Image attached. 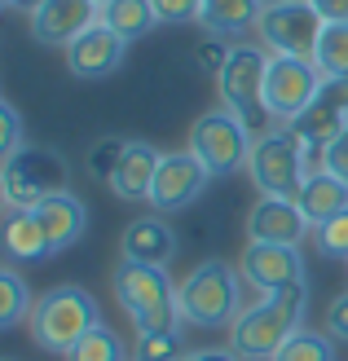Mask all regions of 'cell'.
<instances>
[{"label": "cell", "instance_id": "1", "mask_svg": "<svg viewBox=\"0 0 348 361\" xmlns=\"http://www.w3.org/2000/svg\"><path fill=\"white\" fill-rule=\"evenodd\" d=\"M304 317H308V278L282 286V291L256 295L247 309L234 317L229 348L243 361H273L291 335L304 331Z\"/></svg>", "mask_w": 348, "mask_h": 361}, {"label": "cell", "instance_id": "2", "mask_svg": "<svg viewBox=\"0 0 348 361\" xmlns=\"http://www.w3.org/2000/svg\"><path fill=\"white\" fill-rule=\"evenodd\" d=\"M260 295L251 291L238 274V264L221 260V256H208L198 260L176 286V300H181V326H198V331H216V326H234V317L247 309V304Z\"/></svg>", "mask_w": 348, "mask_h": 361}, {"label": "cell", "instance_id": "3", "mask_svg": "<svg viewBox=\"0 0 348 361\" xmlns=\"http://www.w3.org/2000/svg\"><path fill=\"white\" fill-rule=\"evenodd\" d=\"M176 286H181V282H172L168 269H159V264H137V260H124V256H119L115 269H111L115 304L124 309V317L137 326V335L181 326Z\"/></svg>", "mask_w": 348, "mask_h": 361}, {"label": "cell", "instance_id": "4", "mask_svg": "<svg viewBox=\"0 0 348 361\" xmlns=\"http://www.w3.org/2000/svg\"><path fill=\"white\" fill-rule=\"evenodd\" d=\"M93 326H102V309L76 282L49 286V291L35 300V313L27 317V331L35 339V348H44L53 357H66Z\"/></svg>", "mask_w": 348, "mask_h": 361}, {"label": "cell", "instance_id": "5", "mask_svg": "<svg viewBox=\"0 0 348 361\" xmlns=\"http://www.w3.org/2000/svg\"><path fill=\"white\" fill-rule=\"evenodd\" d=\"M62 190H71V164L62 150L27 141L23 150L0 159V203L9 212H27Z\"/></svg>", "mask_w": 348, "mask_h": 361}, {"label": "cell", "instance_id": "6", "mask_svg": "<svg viewBox=\"0 0 348 361\" xmlns=\"http://www.w3.org/2000/svg\"><path fill=\"white\" fill-rule=\"evenodd\" d=\"M269 58L273 53L265 44H234L225 71L216 75V93H221V106L234 111L238 119L251 128V137H260L269 128H278L269 115L265 102V75H269Z\"/></svg>", "mask_w": 348, "mask_h": 361}, {"label": "cell", "instance_id": "7", "mask_svg": "<svg viewBox=\"0 0 348 361\" xmlns=\"http://www.w3.org/2000/svg\"><path fill=\"white\" fill-rule=\"evenodd\" d=\"M251 146H256L251 128L234 111H225V106L203 111V115L190 123V137H186V150L212 172V180L243 172L251 164Z\"/></svg>", "mask_w": 348, "mask_h": 361}, {"label": "cell", "instance_id": "8", "mask_svg": "<svg viewBox=\"0 0 348 361\" xmlns=\"http://www.w3.org/2000/svg\"><path fill=\"white\" fill-rule=\"evenodd\" d=\"M308 172H313V168H308V154H304V146L296 141V133H291L287 123H278V128H269V133L256 137L251 164H247V176H251L256 194L296 198Z\"/></svg>", "mask_w": 348, "mask_h": 361}, {"label": "cell", "instance_id": "9", "mask_svg": "<svg viewBox=\"0 0 348 361\" xmlns=\"http://www.w3.org/2000/svg\"><path fill=\"white\" fill-rule=\"evenodd\" d=\"M322 13L308 0H282L269 5L256 18V40H260L273 58H313L322 40Z\"/></svg>", "mask_w": 348, "mask_h": 361}, {"label": "cell", "instance_id": "10", "mask_svg": "<svg viewBox=\"0 0 348 361\" xmlns=\"http://www.w3.org/2000/svg\"><path fill=\"white\" fill-rule=\"evenodd\" d=\"M322 88V71L313 58H269V75H265V102L273 123H291L318 102Z\"/></svg>", "mask_w": 348, "mask_h": 361}, {"label": "cell", "instance_id": "11", "mask_svg": "<svg viewBox=\"0 0 348 361\" xmlns=\"http://www.w3.org/2000/svg\"><path fill=\"white\" fill-rule=\"evenodd\" d=\"M208 185H212V172L198 164L190 150H168L163 164H159L155 185H150V207L159 216H176V212L194 207L198 198L208 194Z\"/></svg>", "mask_w": 348, "mask_h": 361}, {"label": "cell", "instance_id": "12", "mask_svg": "<svg viewBox=\"0 0 348 361\" xmlns=\"http://www.w3.org/2000/svg\"><path fill=\"white\" fill-rule=\"evenodd\" d=\"M124 53H128V40H124V35H115L97 18L93 27L80 31L76 40L66 44V71L76 80H84V84H102V80H111L115 71L124 66Z\"/></svg>", "mask_w": 348, "mask_h": 361}, {"label": "cell", "instance_id": "13", "mask_svg": "<svg viewBox=\"0 0 348 361\" xmlns=\"http://www.w3.org/2000/svg\"><path fill=\"white\" fill-rule=\"evenodd\" d=\"M238 274L251 291H282L291 282H304V251L300 247H278V243H247L243 260H238Z\"/></svg>", "mask_w": 348, "mask_h": 361}, {"label": "cell", "instance_id": "14", "mask_svg": "<svg viewBox=\"0 0 348 361\" xmlns=\"http://www.w3.org/2000/svg\"><path fill=\"white\" fill-rule=\"evenodd\" d=\"M243 225H247V243H278V247H300L313 233L296 198H269V194L251 203Z\"/></svg>", "mask_w": 348, "mask_h": 361}, {"label": "cell", "instance_id": "15", "mask_svg": "<svg viewBox=\"0 0 348 361\" xmlns=\"http://www.w3.org/2000/svg\"><path fill=\"white\" fill-rule=\"evenodd\" d=\"M97 18H102V9L93 0H44V5L31 13V35H35V44L66 49L80 31L93 27Z\"/></svg>", "mask_w": 348, "mask_h": 361}, {"label": "cell", "instance_id": "16", "mask_svg": "<svg viewBox=\"0 0 348 361\" xmlns=\"http://www.w3.org/2000/svg\"><path fill=\"white\" fill-rule=\"evenodd\" d=\"M27 212L40 221V229H44L53 256L71 251V247L84 238V229H88V203H84L76 190H62V194H53V198H44V203L27 207Z\"/></svg>", "mask_w": 348, "mask_h": 361}, {"label": "cell", "instance_id": "17", "mask_svg": "<svg viewBox=\"0 0 348 361\" xmlns=\"http://www.w3.org/2000/svg\"><path fill=\"white\" fill-rule=\"evenodd\" d=\"M176 229L168 225V216H137V221H128L124 233H119V256L124 260H137V264H159V269H168V260L176 256Z\"/></svg>", "mask_w": 348, "mask_h": 361}, {"label": "cell", "instance_id": "18", "mask_svg": "<svg viewBox=\"0 0 348 361\" xmlns=\"http://www.w3.org/2000/svg\"><path fill=\"white\" fill-rule=\"evenodd\" d=\"M159 164H163V150H155L141 137H128V150H124L119 172L111 180L115 198H124V203H150V185L159 176Z\"/></svg>", "mask_w": 348, "mask_h": 361}, {"label": "cell", "instance_id": "19", "mask_svg": "<svg viewBox=\"0 0 348 361\" xmlns=\"http://www.w3.org/2000/svg\"><path fill=\"white\" fill-rule=\"evenodd\" d=\"M291 133H296V141L304 146V154H308V168H322V150L331 146V141L348 128V119L340 115V111H331V106H322V102H313L304 115H296L287 123Z\"/></svg>", "mask_w": 348, "mask_h": 361}, {"label": "cell", "instance_id": "20", "mask_svg": "<svg viewBox=\"0 0 348 361\" xmlns=\"http://www.w3.org/2000/svg\"><path fill=\"white\" fill-rule=\"evenodd\" d=\"M296 203H300V212L308 216V225L318 229L322 221H331V216L348 212V185H344L340 176H331L326 168H313V172L304 176Z\"/></svg>", "mask_w": 348, "mask_h": 361}, {"label": "cell", "instance_id": "21", "mask_svg": "<svg viewBox=\"0 0 348 361\" xmlns=\"http://www.w3.org/2000/svg\"><path fill=\"white\" fill-rule=\"evenodd\" d=\"M5 256L13 264H40V260H53L49 251V238L40 221H35L31 212H9L5 216Z\"/></svg>", "mask_w": 348, "mask_h": 361}, {"label": "cell", "instance_id": "22", "mask_svg": "<svg viewBox=\"0 0 348 361\" xmlns=\"http://www.w3.org/2000/svg\"><path fill=\"white\" fill-rule=\"evenodd\" d=\"M260 18V0H203V31L221 35V40H238V35L256 31Z\"/></svg>", "mask_w": 348, "mask_h": 361}, {"label": "cell", "instance_id": "23", "mask_svg": "<svg viewBox=\"0 0 348 361\" xmlns=\"http://www.w3.org/2000/svg\"><path fill=\"white\" fill-rule=\"evenodd\" d=\"M102 23L111 27L115 35H124L128 44H137L141 35H150L159 27V13H155L150 0H115V5L102 9Z\"/></svg>", "mask_w": 348, "mask_h": 361}, {"label": "cell", "instance_id": "24", "mask_svg": "<svg viewBox=\"0 0 348 361\" xmlns=\"http://www.w3.org/2000/svg\"><path fill=\"white\" fill-rule=\"evenodd\" d=\"M35 295L31 286H27V278L18 274L13 264H5L0 269V331H13V326H23V322L35 313Z\"/></svg>", "mask_w": 348, "mask_h": 361}, {"label": "cell", "instance_id": "25", "mask_svg": "<svg viewBox=\"0 0 348 361\" xmlns=\"http://www.w3.org/2000/svg\"><path fill=\"white\" fill-rule=\"evenodd\" d=\"M313 62L322 71V80H348V23H326Z\"/></svg>", "mask_w": 348, "mask_h": 361}, {"label": "cell", "instance_id": "26", "mask_svg": "<svg viewBox=\"0 0 348 361\" xmlns=\"http://www.w3.org/2000/svg\"><path fill=\"white\" fill-rule=\"evenodd\" d=\"M62 361H133V357H128V348H124V335L102 322V326L88 331Z\"/></svg>", "mask_w": 348, "mask_h": 361}, {"label": "cell", "instance_id": "27", "mask_svg": "<svg viewBox=\"0 0 348 361\" xmlns=\"http://www.w3.org/2000/svg\"><path fill=\"white\" fill-rule=\"evenodd\" d=\"M273 361H340V353H335V339L326 335V331H296L282 344V353L273 357Z\"/></svg>", "mask_w": 348, "mask_h": 361}, {"label": "cell", "instance_id": "28", "mask_svg": "<svg viewBox=\"0 0 348 361\" xmlns=\"http://www.w3.org/2000/svg\"><path fill=\"white\" fill-rule=\"evenodd\" d=\"M124 150H128V137H97L93 146L84 150V172L93 180H106V185H111L115 172H119Z\"/></svg>", "mask_w": 348, "mask_h": 361}, {"label": "cell", "instance_id": "29", "mask_svg": "<svg viewBox=\"0 0 348 361\" xmlns=\"http://www.w3.org/2000/svg\"><path fill=\"white\" fill-rule=\"evenodd\" d=\"M186 348H181V326L172 331H145L133 344V361H181Z\"/></svg>", "mask_w": 348, "mask_h": 361}, {"label": "cell", "instance_id": "30", "mask_svg": "<svg viewBox=\"0 0 348 361\" xmlns=\"http://www.w3.org/2000/svg\"><path fill=\"white\" fill-rule=\"evenodd\" d=\"M313 243H318V256L326 260H348V212L331 216L313 229Z\"/></svg>", "mask_w": 348, "mask_h": 361}, {"label": "cell", "instance_id": "31", "mask_svg": "<svg viewBox=\"0 0 348 361\" xmlns=\"http://www.w3.org/2000/svg\"><path fill=\"white\" fill-rule=\"evenodd\" d=\"M159 23L168 27H186V23H198L203 18V0H150Z\"/></svg>", "mask_w": 348, "mask_h": 361}, {"label": "cell", "instance_id": "32", "mask_svg": "<svg viewBox=\"0 0 348 361\" xmlns=\"http://www.w3.org/2000/svg\"><path fill=\"white\" fill-rule=\"evenodd\" d=\"M229 49H234V44H225L221 35H208V40L194 49V66L203 71V75H212V80H216V75L225 71V62H229Z\"/></svg>", "mask_w": 348, "mask_h": 361}, {"label": "cell", "instance_id": "33", "mask_svg": "<svg viewBox=\"0 0 348 361\" xmlns=\"http://www.w3.org/2000/svg\"><path fill=\"white\" fill-rule=\"evenodd\" d=\"M23 115L13 111V102H0V159H9L13 150H23Z\"/></svg>", "mask_w": 348, "mask_h": 361}, {"label": "cell", "instance_id": "34", "mask_svg": "<svg viewBox=\"0 0 348 361\" xmlns=\"http://www.w3.org/2000/svg\"><path fill=\"white\" fill-rule=\"evenodd\" d=\"M322 331L335 339V344H348V291L331 295V304H326L322 313Z\"/></svg>", "mask_w": 348, "mask_h": 361}, {"label": "cell", "instance_id": "35", "mask_svg": "<svg viewBox=\"0 0 348 361\" xmlns=\"http://www.w3.org/2000/svg\"><path fill=\"white\" fill-rule=\"evenodd\" d=\"M322 168L331 172V176H340L344 185H348V128H344V133L331 141V146L322 150Z\"/></svg>", "mask_w": 348, "mask_h": 361}, {"label": "cell", "instance_id": "36", "mask_svg": "<svg viewBox=\"0 0 348 361\" xmlns=\"http://www.w3.org/2000/svg\"><path fill=\"white\" fill-rule=\"evenodd\" d=\"M318 102H322V106H331V111H340V115L348 119V80H322Z\"/></svg>", "mask_w": 348, "mask_h": 361}, {"label": "cell", "instance_id": "37", "mask_svg": "<svg viewBox=\"0 0 348 361\" xmlns=\"http://www.w3.org/2000/svg\"><path fill=\"white\" fill-rule=\"evenodd\" d=\"M318 13H322V23H348V0H308Z\"/></svg>", "mask_w": 348, "mask_h": 361}, {"label": "cell", "instance_id": "38", "mask_svg": "<svg viewBox=\"0 0 348 361\" xmlns=\"http://www.w3.org/2000/svg\"><path fill=\"white\" fill-rule=\"evenodd\" d=\"M181 361H243L234 348H194V353H186Z\"/></svg>", "mask_w": 348, "mask_h": 361}, {"label": "cell", "instance_id": "39", "mask_svg": "<svg viewBox=\"0 0 348 361\" xmlns=\"http://www.w3.org/2000/svg\"><path fill=\"white\" fill-rule=\"evenodd\" d=\"M0 5H5V9H27V13H35L44 0H0Z\"/></svg>", "mask_w": 348, "mask_h": 361}, {"label": "cell", "instance_id": "40", "mask_svg": "<svg viewBox=\"0 0 348 361\" xmlns=\"http://www.w3.org/2000/svg\"><path fill=\"white\" fill-rule=\"evenodd\" d=\"M269 5H282V0H260V9H269Z\"/></svg>", "mask_w": 348, "mask_h": 361}, {"label": "cell", "instance_id": "41", "mask_svg": "<svg viewBox=\"0 0 348 361\" xmlns=\"http://www.w3.org/2000/svg\"><path fill=\"white\" fill-rule=\"evenodd\" d=\"M93 5H97V9H106V5H115V0H93Z\"/></svg>", "mask_w": 348, "mask_h": 361}, {"label": "cell", "instance_id": "42", "mask_svg": "<svg viewBox=\"0 0 348 361\" xmlns=\"http://www.w3.org/2000/svg\"><path fill=\"white\" fill-rule=\"evenodd\" d=\"M5 361H9V357H5Z\"/></svg>", "mask_w": 348, "mask_h": 361}]
</instances>
